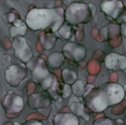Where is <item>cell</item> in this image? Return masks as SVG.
<instances>
[{"label":"cell","mask_w":126,"mask_h":125,"mask_svg":"<svg viewBox=\"0 0 126 125\" xmlns=\"http://www.w3.org/2000/svg\"><path fill=\"white\" fill-rule=\"evenodd\" d=\"M65 11L63 8H33L25 18L28 27L34 31L54 33L64 25Z\"/></svg>","instance_id":"obj_1"},{"label":"cell","mask_w":126,"mask_h":125,"mask_svg":"<svg viewBox=\"0 0 126 125\" xmlns=\"http://www.w3.org/2000/svg\"><path fill=\"white\" fill-rule=\"evenodd\" d=\"M26 66L28 71L31 73L33 81L40 85L43 91H47L48 89L57 86V78L48 70V65L41 56H34L27 63Z\"/></svg>","instance_id":"obj_2"},{"label":"cell","mask_w":126,"mask_h":125,"mask_svg":"<svg viewBox=\"0 0 126 125\" xmlns=\"http://www.w3.org/2000/svg\"><path fill=\"white\" fill-rule=\"evenodd\" d=\"M97 8L94 4L73 2L67 6L65 11V20L72 26L88 24L94 15Z\"/></svg>","instance_id":"obj_3"},{"label":"cell","mask_w":126,"mask_h":125,"mask_svg":"<svg viewBox=\"0 0 126 125\" xmlns=\"http://www.w3.org/2000/svg\"><path fill=\"white\" fill-rule=\"evenodd\" d=\"M83 100L92 112H102L110 107L108 97L103 86L97 88L93 85H89Z\"/></svg>","instance_id":"obj_4"},{"label":"cell","mask_w":126,"mask_h":125,"mask_svg":"<svg viewBox=\"0 0 126 125\" xmlns=\"http://www.w3.org/2000/svg\"><path fill=\"white\" fill-rule=\"evenodd\" d=\"M62 53L67 60L72 64H79L86 56V48L76 42H68L62 47Z\"/></svg>","instance_id":"obj_5"},{"label":"cell","mask_w":126,"mask_h":125,"mask_svg":"<svg viewBox=\"0 0 126 125\" xmlns=\"http://www.w3.org/2000/svg\"><path fill=\"white\" fill-rule=\"evenodd\" d=\"M11 47L15 56L24 64H27L34 57L31 47L24 37L19 36L15 37L11 43Z\"/></svg>","instance_id":"obj_6"},{"label":"cell","mask_w":126,"mask_h":125,"mask_svg":"<svg viewBox=\"0 0 126 125\" xmlns=\"http://www.w3.org/2000/svg\"><path fill=\"white\" fill-rule=\"evenodd\" d=\"M27 66L24 64H12L5 70L4 77L8 84L17 87L27 76Z\"/></svg>","instance_id":"obj_7"},{"label":"cell","mask_w":126,"mask_h":125,"mask_svg":"<svg viewBox=\"0 0 126 125\" xmlns=\"http://www.w3.org/2000/svg\"><path fill=\"white\" fill-rule=\"evenodd\" d=\"M2 107L6 114H19L23 110V99L13 91H9L2 101Z\"/></svg>","instance_id":"obj_8"},{"label":"cell","mask_w":126,"mask_h":125,"mask_svg":"<svg viewBox=\"0 0 126 125\" xmlns=\"http://www.w3.org/2000/svg\"><path fill=\"white\" fill-rule=\"evenodd\" d=\"M100 10L105 13L109 20L116 21L120 18L124 11V4L122 1H102L100 3Z\"/></svg>","instance_id":"obj_9"},{"label":"cell","mask_w":126,"mask_h":125,"mask_svg":"<svg viewBox=\"0 0 126 125\" xmlns=\"http://www.w3.org/2000/svg\"><path fill=\"white\" fill-rule=\"evenodd\" d=\"M27 103L30 109L37 110L49 107L52 103V99L50 98L47 91L35 92L28 95Z\"/></svg>","instance_id":"obj_10"},{"label":"cell","mask_w":126,"mask_h":125,"mask_svg":"<svg viewBox=\"0 0 126 125\" xmlns=\"http://www.w3.org/2000/svg\"><path fill=\"white\" fill-rule=\"evenodd\" d=\"M106 92L110 106L115 105L122 102L124 98L125 90L121 84L117 83H108L102 85Z\"/></svg>","instance_id":"obj_11"},{"label":"cell","mask_w":126,"mask_h":125,"mask_svg":"<svg viewBox=\"0 0 126 125\" xmlns=\"http://www.w3.org/2000/svg\"><path fill=\"white\" fill-rule=\"evenodd\" d=\"M104 64L110 71H123L126 70V56L118 53H110L105 56Z\"/></svg>","instance_id":"obj_12"},{"label":"cell","mask_w":126,"mask_h":125,"mask_svg":"<svg viewBox=\"0 0 126 125\" xmlns=\"http://www.w3.org/2000/svg\"><path fill=\"white\" fill-rule=\"evenodd\" d=\"M54 125H79V117L73 113H57L53 118Z\"/></svg>","instance_id":"obj_13"},{"label":"cell","mask_w":126,"mask_h":125,"mask_svg":"<svg viewBox=\"0 0 126 125\" xmlns=\"http://www.w3.org/2000/svg\"><path fill=\"white\" fill-rule=\"evenodd\" d=\"M71 112L78 117L84 119L85 121H89L91 117V112L89 108L86 105L84 102H74L69 107Z\"/></svg>","instance_id":"obj_14"},{"label":"cell","mask_w":126,"mask_h":125,"mask_svg":"<svg viewBox=\"0 0 126 125\" xmlns=\"http://www.w3.org/2000/svg\"><path fill=\"white\" fill-rule=\"evenodd\" d=\"M38 40L42 49L46 50H50L55 45L57 37L54 33L42 31L38 36Z\"/></svg>","instance_id":"obj_15"},{"label":"cell","mask_w":126,"mask_h":125,"mask_svg":"<svg viewBox=\"0 0 126 125\" xmlns=\"http://www.w3.org/2000/svg\"><path fill=\"white\" fill-rule=\"evenodd\" d=\"M28 25H27L26 22H23L21 18H18L17 20L13 23V25L10 27L9 32L10 36L12 37L13 39L16 37L19 36H25V34L27 33V30H28Z\"/></svg>","instance_id":"obj_16"},{"label":"cell","mask_w":126,"mask_h":125,"mask_svg":"<svg viewBox=\"0 0 126 125\" xmlns=\"http://www.w3.org/2000/svg\"><path fill=\"white\" fill-rule=\"evenodd\" d=\"M58 35L60 36L61 39L67 40L69 42H75L76 37H77V30L74 29V26L68 25V24H64L58 30Z\"/></svg>","instance_id":"obj_17"},{"label":"cell","mask_w":126,"mask_h":125,"mask_svg":"<svg viewBox=\"0 0 126 125\" xmlns=\"http://www.w3.org/2000/svg\"><path fill=\"white\" fill-rule=\"evenodd\" d=\"M65 60L66 58L62 52L55 51V52L51 53L47 56V64L51 69H59L60 67H61L64 64Z\"/></svg>","instance_id":"obj_18"},{"label":"cell","mask_w":126,"mask_h":125,"mask_svg":"<svg viewBox=\"0 0 126 125\" xmlns=\"http://www.w3.org/2000/svg\"><path fill=\"white\" fill-rule=\"evenodd\" d=\"M89 85L85 81L82 80H78L74 85H72L73 94L77 97H84L86 91L88 90Z\"/></svg>","instance_id":"obj_19"},{"label":"cell","mask_w":126,"mask_h":125,"mask_svg":"<svg viewBox=\"0 0 126 125\" xmlns=\"http://www.w3.org/2000/svg\"><path fill=\"white\" fill-rule=\"evenodd\" d=\"M61 78L63 80V83L72 86L78 81V74L73 70L64 69L61 72Z\"/></svg>","instance_id":"obj_20"},{"label":"cell","mask_w":126,"mask_h":125,"mask_svg":"<svg viewBox=\"0 0 126 125\" xmlns=\"http://www.w3.org/2000/svg\"><path fill=\"white\" fill-rule=\"evenodd\" d=\"M56 89H57L58 93L60 94L62 99L64 98H68L71 95L73 94V89L71 85H68L65 83H58L57 86H56Z\"/></svg>","instance_id":"obj_21"},{"label":"cell","mask_w":126,"mask_h":125,"mask_svg":"<svg viewBox=\"0 0 126 125\" xmlns=\"http://www.w3.org/2000/svg\"><path fill=\"white\" fill-rule=\"evenodd\" d=\"M93 125H125L122 119H110L108 117H101L95 120Z\"/></svg>","instance_id":"obj_22"},{"label":"cell","mask_w":126,"mask_h":125,"mask_svg":"<svg viewBox=\"0 0 126 125\" xmlns=\"http://www.w3.org/2000/svg\"><path fill=\"white\" fill-rule=\"evenodd\" d=\"M2 18L5 24H11V25H13V23L19 18V16L14 14L13 12H9V13H5V14L3 15Z\"/></svg>","instance_id":"obj_23"},{"label":"cell","mask_w":126,"mask_h":125,"mask_svg":"<svg viewBox=\"0 0 126 125\" xmlns=\"http://www.w3.org/2000/svg\"><path fill=\"white\" fill-rule=\"evenodd\" d=\"M47 92L48 93L49 97H50V98L52 99L53 101H56V102H61V101H62V97L58 93L56 87H52V88L48 89V90H47Z\"/></svg>","instance_id":"obj_24"},{"label":"cell","mask_w":126,"mask_h":125,"mask_svg":"<svg viewBox=\"0 0 126 125\" xmlns=\"http://www.w3.org/2000/svg\"><path fill=\"white\" fill-rule=\"evenodd\" d=\"M17 125H43L40 121L38 120H35V119H31V120H27L26 122L23 123H20V124Z\"/></svg>","instance_id":"obj_25"},{"label":"cell","mask_w":126,"mask_h":125,"mask_svg":"<svg viewBox=\"0 0 126 125\" xmlns=\"http://www.w3.org/2000/svg\"><path fill=\"white\" fill-rule=\"evenodd\" d=\"M120 32L123 37H124L126 38V24H120Z\"/></svg>","instance_id":"obj_26"},{"label":"cell","mask_w":126,"mask_h":125,"mask_svg":"<svg viewBox=\"0 0 126 125\" xmlns=\"http://www.w3.org/2000/svg\"><path fill=\"white\" fill-rule=\"evenodd\" d=\"M118 20H121L120 24H122V23L126 24V8H125V10H124V12H123L122 16L120 17V18H119Z\"/></svg>","instance_id":"obj_27"},{"label":"cell","mask_w":126,"mask_h":125,"mask_svg":"<svg viewBox=\"0 0 126 125\" xmlns=\"http://www.w3.org/2000/svg\"><path fill=\"white\" fill-rule=\"evenodd\" d=\"M124 90H125V94H126V84L124 85Z\"/></svg>","instance_id":"obj_28"},{"label":"cell","mask_w":126,"mask_h":125,"mask_svg":"<svg viewBox=\"0 0 126 125\" xmlns=\"http://www.w3.org/2000/svg\"><path fill=\"white\" fill-rule=\"evenodd\" d=\"M124 113H125V116H126V108H125V110H124Z\"/></svg>","instance_id":"obj_29"}]
</instances>
